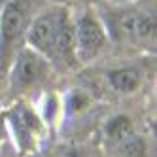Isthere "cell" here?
Segmentation results:
<instances>
[{"mask_svg": "<svg viewBox=\"0 0 157 157\" xmlns=\"http://www.w3.org/2000/svg\"><path fill=\"white\" fill-rule=\"evenodd\" d=\"M74 34H76V48L80 49L85 57L95 55L104 42L102 29L98 27V23L91 15H83L78 21V27L74 30Z\"/></svg>", "mask_w": 157, "mask_h": 157, "instance_id": "1", "label": "cell"}, {"mask_svg": "<svg viewBox=\"0 0 157 157\" xmlns=\"http://www.w3.org/2000/svg\"><path fill=\"white\" fill-rule=\"evenodd\" d=\"M53 34H55V17L44 15L34 21L29 30V40L36 49L44 53H53Z\"/></svg>", "mask_w": 157, "mask_h": 157, "instance_id": "2", "label": "cell"}, {"mask_svg": "<svg viewBox=\"0 0 157 157\" xmlns=\"http://www.w3.org/2000/svg\"><path fill=\"white\" fill-rule=\"evenodd\" d=\"M119 29L138 40H150L155 34V19L129 12L119 17Z\"/></svg>", "mask_w": 157, "mask_h": 157, "instance_id": "3", "label": "cell"}, {"mask_svg": "<svg viewBox=\"0 0 157 157\" xmlns=\"http://www.w3.org/2000/svg\"><path fill=\"white\" fill-rule=\"evenodd\" d=\"M53 49L59 51L63 57H70L76 49V34L70 19L66 13L55 19V34H53Z\"/></svg>", "mask_w": 157, "mask_h": 157, "instance_id": "4", "label": "cell"}, {"mask_svg": "<svg viewBox=\"0 0 157 157\" xmlns=\"http://www.w3.org/2000/svg\"><path fill=\"white\" fill-rule=\"evenodd\" d=\"M25 27V12L17 2L8 4L4 10L2 21H0V30H2V38L6 42L13 40L19 36V32Z\"/></svg>", "mask_w": 157, "mask_h": 157, "instance_id": "5", "label": "cell"}, {"mask_svg": "<svg viewBox=\"0 0 157 157\" xmlns=\"http://www.w3.org/2000/svg\"><path fill=\"white\" fill-rule=\"evenodd\" d=\"M17 82L19 85H30L42 76V63L34 53L23 51L17 61Z\"/></svg>", "mask_w": 157, "mask_h": 157, "instance_id": "6", "label": "cell"}, {"mask_svg": "<svg viewBox=\"0 0 157 157\" xmlns=\"http://www.w3.org/2000/svg\"><path fill=\"white\" fill-rule=\"evenodd\" d=\"M110 83L114 85V89H117L121 93H131V91H134V89L138 87L140 76L132 68L114 70V72H110Z\"/></svg>", "mask_w": 157, "mask_h": 157, "instance_id": "7", "label": "cell"}, {"mask_svg": "<svg viewBox=\"0 0 157 157\" xmlns=\"http://www.w3.org/2000/svg\"><path fill=\"white\" fill-rule=\"evenodd\" d=\"M132 132V127H131V121L127 119V117H123V116H119V117H114L108 125H106V134H108V138L112 140V142H121L123 138H127L129 134Z\"/></svg>", "mask_w": 157, "mask_h": 157, "instance_id": "8", "label": "cell"}, {"mask_svg": "<svg viewBox=\"0 0 157 157\" xmlns=\"http://www.w3.org/2000/svg\"><path fill=\"white\" fill-rule=\"evenodd\" d=\"M119 151L123 157H144L146 155V144L136 134H129L127 138H123L119 144Z\"/></svg>", "mask_w": 157, "mask_h": 157, "instance_id": "9", "label": "cell"}, {"mask_svg": "<svg viewBox=\"0 0 157 157\" xmlns=\"http://www.w3.org/2000/svg\"><path fill=\"white\" fill-rule=\"evenodd\" d=\"M59 157H72V155H68V153H63V155H59Z\"/></svg>", "mask_w": 157, "mask_h": 157, "instance_id": "10", "label": "cell"}, {"mask_svg": "<svg viewBox=\"0 0 157 157\" xmlns=\"http://www.w3.org/2000/svg\"><path fill=\"white\" fill-rule=\"evenodd\" d=\"M114 2H129V0H114Z\"/></svg>", "mask_w": 157, "mask_h": 157, "instance_id": "11", "label": "cell"}]
</instances>
